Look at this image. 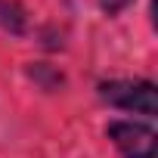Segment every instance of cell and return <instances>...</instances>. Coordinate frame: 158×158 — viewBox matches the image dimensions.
Wrapping results in <instances>:
<instances>
[{
	"label": "cell",
	"instance_id": "6da1fadb",
	"mask_svg": "<svg viewBox=\"0 0 158 158\" xmlns=\"http://www.w3.org/2000/svg\"><path fill=\"white\" fill-rule=\"evenodd\" d=\"M99 96L124 112H139V115H155L158 112V96L149 81H109L99 87Z\"/></svg>",
	"mask_w": 158,
	"mask_h": 158
},
{
	"label": "cell",
	"instance_id": "7a4b0ae2",
	"mask_svg": "<svg viewBox=\"0 0 158 158\" xmlns=\"http://www.w3.org/2000/svg\"><path fill=\"white\" fill-rule=\"evenodd\" d=\"M109 139L118 146V152L124 158H155V152H158V136L146 124L112 121L109 124Z\"/></svg>",
	"mask_w": 158,
	"mask_h": 158
},
{
	"label": "cell",
	"instance_id": "3957f363",
	"mask_svg": "<svg viewBox=\"0 0 158 158\" xmlns=\"http://www.w3.org/2000/svg\"><path fill=\"white\" fill-rule=\"evenodd\" d=\"M0 28L10 34H22L25 31V10L13 0H0Z\"/></svg>",
	"mask_w": 158,
	"mask_h": 158
},
{
	"label": "cell",
	"instance_id": "277c9868",
	"mask_svg": "<svg viewBox=\"0 0 158 158\" xmlns=\"http://www.w3.org/2000/svg\"><path fill=\"white\" fill-rule=\"evenodd\" d=\"M124 3H130V0H102V6H106L112 16H115V13H121V6H124Z\"/></svg>",
	"mask_w": 158,
	"mask_h": 158
}]
</instances>
